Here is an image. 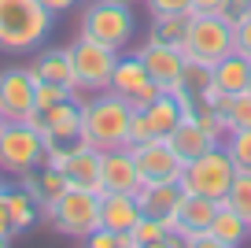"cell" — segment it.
Masks as SVG:
<instances>
[{
    "label": "cell",
    "mask_w": 251,
    "mask_h": 248,
    "mask_svg": "<svg viewBox=\"0 0 251 248\" xmlns=\"http://www.w3.org/2000/svg\"><path fill=\"white\" fill-rule=\"evenodd\" d=\"M214 86L226 89L229 96L248 93V86H251V60H248V56H240L236 48L229 56H222V60L214 63Z\"/></svg>",
    "instance_id": "obj_22"
},
{
    "label": "cell",
    "mask_w": 251,
    "mask_h": 248,
    "mask_svg": "<svg viewBox=\"0 0 251 248\" xmlns=\"http://www.w3.org/2000/svg\"><path fill=\"white\" fill-rule=\"evenodd\" d=\"M26 123H30L33 130H41L45 148L48 145H71V141L81 137V104L74 100V93H71L67 100H59L48 111H30Z\"/></svg>",
    "instance_id": "obj_10"
},
{
    "label": "cell",
    "mask_w": 251,
    "mask_h": 248,
    "mask_svg": "<svg viewBox=\"0 0 251 248\" xmlns=\"http://www.w3.org/2000/svg\"><path fill=\"white\" fill-rule=\"evenodd\" d=\"M55 26V15L41 0H0V52H37Z\"/></svg>",
    "instance_id": "obj_2"
},
{
    "label": "cell",
    "mask_w": 251,
    "mask_h": 248,
    "mask_svg": "<svg viewBox=\"0 0 251 248\" xmlns=\"http://www.w3.org/2000/svg\"><path fill=\"white\" fill-rule=\"evenodd\" d=\"M248 93H251V86H248Z\"/></svg>",
    "instance_id": "obj_41"
},
{
    "label": "cell",
    "mask_w": 251,
    "mask_h": 248,
    "mask_svg": "<svg viewBox=\"0 0 251 248\" xmlns=\"http://www.w3.org/2000/svg\"><path fill=\"white\" fill-rule=\"evenodd\" d=\"M45 222L52 226L55 233H63V237H78V241H85L89 233L100 226V193L71 186L67 193L59 196V200L52 204V208H48Z\"/></svg>",
    "instance_id": "obj_5"
},
{
    "label": "cell",
    "mask_w": 251,
    "mask_h": 248,
    "mask_svg": "<svg viewBox=\"0 0 251 248\" xmlns=\"http://www.w3.org/2000/svg\"><path fill=\"white\" fill-rule=\"evenodd\" d=\"M244 15H251V0H226V8H222V19L229 26H236Z\"/></svg>",
    "instance_id": "obj_35"
},
{
    "label": "cell",
    "mask_w": 251,
    "mask_h": 248,
    "mask_svg": "<svg viewBox=\"0 0 251 248\" xmlns=\"http://www.w3.org/2000/svg\"><path fill=\"white\" fill-rule=\"evenodd\" d=\"M222 145L233 155L236 171H251V130H229V137L222 141Z\"/></svg>",
    "instance_id": "obj_29"
},
{
    "label": "cell",
    "mask_w": 251,
    "mask_h": 248,
    "mask_svg": "<svg viewBox=\"0 0 251 248\" xmlns=\"http://www.w3.org/2000/svg\"><path fill=\"white\" fill-rule=\"evenodd\" d=\"M0 237H15V226H11V211H8V196H4V189H0Z\"/></svg>",
    "instance_id": "obj_36"
},
{
    "label": "cell",
    "mask_w": 251,
    "mask_h": 248,
    "mask_svg": "<svg viewBox=\"0 0 251 248\" xmlns=\"http://www.w3.org/2000/svg\"><path fill=\"white\" fill-rule=\"evenodd\" d=\"M45 163V137L30 123H4L0 130V171L23 178L26 171Z\"/></svg>",
    "instance_id": "obj_7"
},
{
    "label": "cell",
    "mask_w": 251,
    "mask_h": 248,
    "mask_svg": "<svg viewBox=\"0 0 251 248\" xmlns=\"http://www.w3.org/2000/svg\"><path fill=\"white\" fill-rule=\"evenodd\" d=\"M185 30H188V15H151L148 41H159V45L181 48V41H185Z\"/></svg>",
    "instance_id": "obj_26"
},
{
    "label": "cell",
    "mask_w": 251,
    "mask_h": 248,
    "mask_svg": "<svg viewBox=\"0 0 251 248\" xmlns=\"http://www.w3.org/2000/svg\"><path fill=\"white\" fill-rule=\"evenodd\" d=\"M33 93H37V74L30 67H4L0 70V115L8 123H26L33 111Z\"/></svg>",
    "instance_id": "obj_9"
},
{
    "label": "cell",
    "mask_w": 251,
    "mask_h": 248,
    "mask_svg": "<svg viewBox=\"0 0 251 248\" xmlns=\"http://www.w3.org/2000/svg\"><path fill=\"white\" fill-rule=\"evenodd\" d=\"M137 200H141V215H151V218L170 222V218H174V208H177V200H181V186H177V182L141 186V189H137Z\"/></svg>",
    "instance_id": "obj_21"
},
{
    "label": "cell",
    "mask_w": 251,
    "mask_h": 248,
    "mask_svg": "<svg viewBox=\"0 0 251 248\" xmlns=\"http://www.w3.org/2000/svg\"><path fill=\"white\" fill-rule=\"evenodd\" d=\"M166 145L177 152V159L181 163H188V159H196V155H203L207 148H214L218 141L211 137V133L200 126V119H196V111H185L181 115V123L170 130V137H166Z\"/></svg>",
    "instance_id": "obj_17"
},
{
    "label": "cell",
    "mask_w": 251,
    "mask_h": 248,
    "mask_svg": "<svg viewBox=\"0 0 251 248\" xmlns=\"http://www.w3.org/2000/svg\"><path fill=\"white\" fill-rule=\"evenodd\" d=\"M85 245L89 248H118V233L107 230V226H96V230L85 237Z\"/></svg>",
    "instance_id": "obj_34"
},
{
    "label": "cell",
    "mask_w": 251,
    "mask_h": 248,
    "mask_svg": "<svg viewBox=\"0 0 251 248\" xmlns=\"http://www.w3.org/2000/svg\"><path fill=\"white\" fill-rule=\"evenodd\" d=\"M141 218L137 193H100V226L115 233H129Z\"/></svg>",
    "instance_id": "obj_18"
},
{
    "label": "cell",
    "mask_w": 251,
    "mask_h": 248,
    "mask_svg": "<svg viewBox=\"0 0 251 248\" xmlns=\"http://www.w3.org/2000/svg\"><path fill=\"white\" fill-rule=\"evenodd\" d=\"M81 37H93L107 48H126L137 37V15L129 8V0H89L81 8V23H78Z\"/></svg>",
    "instance_id": "obj_3"
},
{
    "label": "cell",
    "mask_w": 251,
    "mask_h": 248,
    "mask_svg": "<svg viewBox=\"0 0 251 248\" xmlns=\"http://www.w3.org/2000/svg\"><path fill=\"white\" fill-rule=\"evenodd\" d=\"M41 4H45V8L52 11L55 19H59V15H67V11H74V8L81 4V0H41Z\"/></svg>",
    "instance_id": "obj_38"
},
{
    "label": "cell",
    "mask_w": 251,
    "mask_h": 248,
    "mask_svg": "<svg viewBox=\"0 0 251 248\" xmlns=\"http://www.w3.org/2000/svg\"><path fill=\"white\" fill-rule=\"evenodd\" d=\"M181 52L188 60L218 63L222 56L233 52V26L222 15H192L188 11V30H185V41H181Z\"/></svg>",
    "instance_id": "obj_8"
},
{
    "label": "cell",
    "mask_w": 251,
    "mask_h": 248,
    "mask_svg": "<svg viewBox=\"0 0 251 248\" xmlns=\"http://www.w3.org/2000/svg\"><path fill=\"white\" fill-rule=\"evenodd\" d=\"M129 233H133V245L137 248H170V245H181L177 233H174L163 218H151V215H141Z\"/></svg>",
    "instance_id": "obj_25"
},
{
    "label": "cell",
    "mask_w": 251,
    "mask_h": 248,
    "mask_svg": "<svg viewBox=\"0 0 251 248\" xmlns=\"http://www.w3.org/2000/svg\"><path fill=\"white\" fill-rule=\"evenodd\" d=\"M222 200H226L233 211H240V215L251 222V171H236L233 186H229V193L222 196Z\"/></svg>",
    "instance_id": "obj_28"
},
{
    "label": "cell",
    "mask_w": 251,
    "mask_h": 248,
    "mask_svg": "<svg viewBox=\"0 0 251 248\" xmlns=\"http://www.w3.org/2000/svg\"><path fill=\"white\" fill-rule=\"evenodd\" d=\"M207 230L214 233V241H218L222 248H240L244 241H251L248 218H244L240 211H233L226 200H218V211H214V218H211V226H207Z\"/></svg>",
    "instance_id": "obj_20"
},
{
    "label": "cell",
    "mask_w": 251,
    "mask_h": 248,
    "mask_svg": "<svg viewBox=\"0 0 251 248\" xmlns=\"http://www.w3.org/2000/svg\"><path fill=\"white\" fill-rule=\"evenodd\" d=\"M214 82V63L203 60H188L185 56V70H181V89H188L192 96H200L207 86Z\"/></svg>",
    "instance_id": "obj_27"
},
{
    "label": "cell",
    "mask_w": 251,
    "mask_h": 248,
    "mask_svg": "<svg viewBox=\"0 0 251 248\" xmlns=\"http://www.w3.org/2000/svg\"><path fill=\"white\" fill-rule=\"evenodd\" d=\"M67 48H71L74 82H78L74 89H81V93H100V89L111 86V70H115L118 56H122L118 48H107V45H100V41H93V37H81V33Z\"/></svg>",
    "instance_id": "obj_6"
},
{
    "label": "cell",
    "mask_w": 251,
    "mask_h": 248,
    "mask_svg": "<svg viewBox=\"0 0 251 248\" xmlns=\"http://www.w3.org/2000/svg\"><path fill=\"white\" fill-rule=\"evenodd\" d=\"M71 96V89L59 86V82H37V93H33V111H48L55 108L59 100H67Z\"/></svg>",
    "instance_id": "obj_31"
},
{
    "label": "cell",
    "mask_w": 251,
    "mask_h": 248,
    "mask_svg": "<svg viewBox=\"0 0 251 248\" xmlns=\"http://www.w3.org/2000/svg\"><path fill=\"white\" fill-rule=\"evenodd\" d=\"M107 89H111V93H118V96H126L133 108H148V104L159 96V86L148 78L141 56H118L115 70H111V86Z\"/></svg>",
    "instance_id": "obj_12"
},
{
    "label": "cell",
    "mask_w": 251,
    "mask_h": 248,
    "mask_svg": "<svg viewBox=\"0 0 251 248\" xmlns=\"http://www.w3.org/2000/svg\"><path fill=\"white\" fill-rule=\"evenodd\" d=\"M233 48L251 60V15H244L240 23L233 26Z\"/></svg>",
    "instance_id": "obj_33"
},
{
    "label": "cell",
    "mask_w": 251,
    "mask_h": 248,
    "mask_svg": "<svg viewBox=\"0 0 251 248\" xmlns=\"http://www.w3.org/2000/svg\"><path fill=\"white\" fill-rule=\"evenodd\" d=\"M30 70L37 74V82H59V86H67L74 93V63H71V48H37V56H33Z\"/></svg>",
    "instance_id": "obj_19"
},
{
    "label": "cell",
    "mask_w": 251,
    "mask_h": 248,
    "mask_svg": "<svg viewBox=\"0 0 251 248\" xmlns=\"http://www.w3.org/2000/svg\"><path fill=\"white\" fill-rule=\"evenodd\" d=\"M137 189H141V178H137L129 145L100 152V193H137Z\"/></svg>",
    "instance_id": "obj_14"
},
{
    "label": "cell",
    "mask_w": 251,
    "mask_h": 248,
    "mask_svg": "<svg viewBox=\"0 0 251 248\" xmlns=\"http://www.w3.org/2000/svg\"><path fill=\"white\" fill-rule=\"evenodd\" d=\"M151 15H188L192 0H144Z\"/></svg>",
    "instance_id": "obj_32"
},
{
    "label": "cell",
    "mask_w": 251,
    "mask_h": 248,
    "mask_svg": "<svg viewBox=\"0 0 251 248\" xmlns=\"http://www.w3.org/2000/svg\"><path fill=\"white\" fill-rule=\"evenodd\" d=\"M19 186H23L26 193L37 200V208H41V222H45L48 208H52V204L59 200L67 189H71V182H67V174H63L59 167H48V163H41V167H33V171H26L23 178H19Z\"/></svg>",
    "instance_id": "obj_15"
},
{
    "label": "cell",
    "mask_w": 251,
    "mask_h": 248,
    "mask_svg": "<svg viewBox=\"0 0 251 248\" xmlns=\"http://www.w3.org/2000/svg\"><path fill=\"white\" fill-rule=\"evenodd\" d=\"M129 119H133V104L111 89H100L81 104V141H89L100 152L126 148L129 145Z\"/></svg>",
    "instance_id": "obj_1"
},
{
    "label": "cell",
    "mask_w": 251,
    "mask_h": 248,
    "mask_svg": "<svg viewBox=\"0 0 251 248\" xmlns=\"http://www.w3.org/2000/svg\"><path fill=\"white\" fill-rule=\"evenodd\" d=\"M214 211H218V200L200 196V193H185V189H181V200H177L174 218L166 226H170V230L177 233V241H181L185 233H192V230H207L211 218H214Z\"/></svg>",
    "instance_id": "obj_16"
},
{
    "label": "cell",
    "mask_w": 251,
    "mask_h": 248,
    "mask_svg": "<svg viewBox=\"0 0 251 248\" xmlns=\"http://www.w3.org/2000/svg\"><path fill=\"white\" fill-rule=\"evenodd\" d=\"M137 56H141L148 78L159 86V93H177L181 89V70H185V52L181 48L159 45V41H144Z\"/></svg>",
    "instance_id": "obj_13"
},
{
    "label": "cell",
    "mask_w": 251,
    "mask_h": 248,
    "mask_svg": "<svg viewBox=\"0 0 251 248\" xmlns=\"http://www.w3.org/2000/svg\"><path fill=\"white\" fill-rule=\"evenodd\" d=\"M133 111H144V119H148L151 137H155V141H166V137H170V130L181 123V115H185V108L177 104V96H174V93H159L148 108H133Z\"/></svg>",
    "instance_id": "obj_23"
},
{
    "label": "cell",
    "mask_w": 251,
    "mask_h": 248,
    "mask_svg": "<svg viewBox=\"0 0 251 248\" xmlns=\"http://www.w3.org/2000/svg\"><path fill=\"white\" fill-rule=\"evenodd\" d=\"M236 178V163L233 155L226 152V145H214L207 148L203 155L185 163V171H181V189L185 193H200V196H211V200H222L229 193Z\"/></svg>",
    "instance_id": "obj_4"
},
{
    "label": "cell",
    "mask_w": 251,
    "mask_h": 248,
    "mask_svg": "<svg viewBox=\"0 0 251 248\" xmlns=\"http://www.w3.org/2000/svg\"><path fill=\"white\" fill-rule=\"evenodd\" d=\"M129 152H133L141 186H159V182H177V186H181V171H185V163L177 159V152H174L166 141L129 145Z\"/></svg>",
    "instance_id": "obj_11"
},
{
    "label": "cell",
    "mask_w": 251,
    "mask_h": 248,
    "mask_svg": "<svg viewBox=\"0 0 251 248\" xmlns=\"http://www.w3.org/2000/svg\"><path fill=\"white\" fill-rule=\"evenodd\" d=\"M248 226H251V222H248Z\"/></svg>",
    "instance_id": "obj_42"
},
{
    "label": "cell",
    "mask_w": 251,
    "mask_h": 248,
    "mask_svg": "<svg viewBox=\"0 0 251 248\" xmlns=\"http://www.w3.org/2000/svg\"><path fill=\"white\" fill-rule=\"evenodd\" d=\"M226 0H192V15H222Z\"/></svg>",
    "instance_id": "obj_37"
},
{
    "label": "cell",
    "mask_w": 251,
    "mask_h": 248,
    "mask_svg": "<svg viewBox=\"0 0 251 248\" xmlns=\"http://www.w3.org/2000/svg\"><path fill=\"white\" fill-rule=\"evenodd\" d=\"M4 123H8V119H4V115H0V130H4Z\"/></svg>",
    "instance_id": "obj_39"
},
{
    "label": "cell",
    "mask_w": 251,
    "mask_h": 248,
    "mask_svg": "<svg viewBox=\"0 0 251 248\" xmlns=\"http://www.w3.org/2000/svg\"><path fill=\"white\" fill-rule=\"evenodd\" d=\"M4 196H8V211H11V226H15V237L41 222V208L23 186H4Z\"/></svg>",
    "instance_id": "obj_24"
},
{
    "label": "cell",
    "mask_w": 251,
    "mask_h": 248,
    "mask_svg": "<svg viewBox=\"0 0 251 248\" xmlns=\"http://www.w3.org/2000/svg\"><path fill=\"white\" fill-rule=\"evenodd\" d=\"M229 130H251V93H236L226 111Z\"/></svg>",
    "instance_id": "obj_30"
},
{
    "label": "cell",
    "mask_w": 251,
    "mask_h": 248,
    "mask_svg": "<svg viewBox=\"0 0 251 248\" xmlns=\"http://www.w3.org/2000/svg\"><path fill=\"white\" fill-rule=\"evenodd\" d=\"M0 189H4V171H0Z\"/></svg>",
    "instance_id": "obj_40"
}]
</instances>
